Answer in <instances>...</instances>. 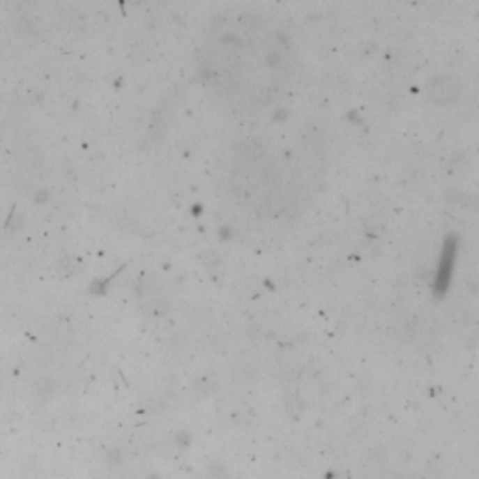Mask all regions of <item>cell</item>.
<instances>
[{
  "label": "cell",
  "mask_w": 479,
  "mask_h": 479,
  "mask_svg": "<svg viewBox=\"0 0 479 479\" xmlns=\"http://www.w3.org/2000/svg\"><path fill=\"white\" fill-rule=\"evenodd\" d=\"M208 66L221 92L254 98L279 92L289 75L287 42L261 19H223L206 42Z\"/></svg>",
  "instance_id": "obj_1"
}]
</instances>
